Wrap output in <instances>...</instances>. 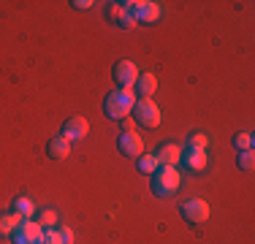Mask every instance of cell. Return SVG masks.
<instances>
[{
  "mask_svg": "<svg viewBox=\"0 0 255 244\" xmlns=\"http://www.w3.org/2000/svg\"><path fill=\"white\" fill-rule=\"evenodd\" d=\"M179 215L190 225H204L209 220V204L204 198H185L179 204Z\"/></svg>",
  "mask_w": 255,
  "mask_h": 244,
  "instance_id": "277c9868",
  "label": "cell"
},
{
  "mask_svg": "<svg viewBox=\"0 0 255 244\" xmlns=\"http://www.w3.org/2000/svg\"><path fill=\"white\" fill-rule=\"evenodd\" d=\"M19 223H22V217H16L14 212H5V215H0V236H11Z\"/></svg>",
  "mask_w": 255,
  "mask_h": 244,
  "instance_id": "e0dca14e",
  "label": "cell"
},
{
  "mask_svg": "<svg viewBox=\"0 0 255 244\" xmlns=\"http://www.w3.org/2000/svg\"><path fill=\"white\" fill-rule=\"evenodd\" d=\"M155 90H157V76L155 73H138V82H136V87H133L136 98H152Z\"/></svg>",
  "mask_w": 255,
  "mask_h": 244,
  "instance_id": "4fadbf2b",
  "label": "cell"
},
{
  "mask_svg": "<svg viewBox=\"0 0 255 244\" xmlns=\"http://www.w3.org/2000/svg\"><path fill=\"white\" fill-rule=\"evenodd\" d=\"M112 79H114V84H117V90H133L138 82L136 63H133V60H120L112 71Z\"/></svg>",
  "mask_w": 255,
  "mask_h": 244,
  "instance_id": "5b68a950",
  "label": "cell"
},
{
  "mask_svg": "<svg viewBox=\"0 0 255 244\" xmlns=\"http://www.w3.org/2000/svg\"><path fill=\"white\" fill-rule=\"evenodd\" d=\"M46 155H49L52 160H63V157H68L71 155V141L63 138V136L49 138V141H46Z\"/></svg>",
  "mask_w": 255,
  "mask_h": 244,
  "instance_id": "7c38bea8",
  "label": "cell"
},
{
  "mask_svg": "<svg viewBox=\"0 0 255 244\" xmlns=\"http://www.w3.org/2000/svg\"><path fill=\"white\" fill-rule=\"evenodd\" d=\"M11 212H14L16 217H22V220H33L35 217V204L27 198V195H19V198H14V204H11Z\"/></svg>",
  "mask_w": 255,
  "mask_h": 244,
  "instance_id": "5bb4252c",
  "label": "cell"
},
{
  "mask_svg": "<svg viewBox=\"0 0 255 244\" xmlns=\"http://www.w3.org/2000/svg\"><path fill=\"white\" fill-rule=\"evenodd\" d=\"M187 146H196V149H206V136L198 130H193L190 136H187Z\"/></svg>",
  "mask_w": 255,
  "mask_h": 244,
  "instance_id": "44dd1931",
  "label": "cell"
},
{
  "mask_svg": "<svg viewBox=\"0 0 255 244\" xmlns=\"http://www.w3.org/2000/svg\"><path fill=\"white\" fill-rule=\"evenodd\" d=\"M106 16L117 24V27H125V30H130V27H136V24H138L136 16H133L123 3H112V5H109V11H106Z\"/></svg>",
  "mask_w": 255,
  "mask_h": 244,
  "instance_id": "30bf717a",
  "label": "cell"
},
{
  "mask_svg": "<svg viewBox=\"0 0 255 244\" xmlns=\"http://www.w3.org/2000/svg\"><path fill=\"white\" fill-rule=\"evenodd\" d=\"M136 168L141 171V174L152 176L155 171L160 168V163H157V157H155V155H138V157H136Z\"/></svg>",
  "mask_w": 255,
  "mask_h": 244,
  "instance_id": "2e32d148",
  "label": "cell"
},
{
  "mask_svg": "<svg viewBox=\"0 0 255 244\" xmlns=\"http://www.w3.org/2000/svg\"><path fill=\"white\" fill-rule=\"evenodd\" d=\"M117 149L123 152L125 157H138V155H144V141H141V136H138L136 130L133 133H120Z\"/></svg>",
  "mask_w": 255,
  "mask_h": 244,
  "instance_id": "ba28073f",
  "label": "cell"
},
{
  "mask_svg": "<svg viewBox=\"0 0 255 244\" xmlns=\"http://www.w3.org/2000/svg\"><path fill=\"white\" fill-rule=\"evenodd\" d=\"M41 236H44V228L35 220H22L14 228V234H11V242L14 244H41Z\"/></svg>",
  "mask_w": 255,
  "mask_h": 244,
  "instance_id": "8992f818",
  "label": "cell"
},
{
  "mask_svg": "<svg viewBox=\"0 0 255 244\" xmlns=\"http://www.w3.org/2000/svg\"><path fill=\"white\" fill-rule=\"evenodd\" d=\"M71 5H74V8L76 11H90V8H93V0H74V3H71Z\"/></svg>",
  "mask_w": 255,
  "mask_h": 244,
  "instance_id": "cb8c5ba5",
  "label": "cell"
},
{
  "mask_svg": "<svg viewBox=\"0 0 255 244\" xmlns=\"http://www.w3.org/2000/svg\"><path fill=\"white\" fill-rule=\"evenodd\" d=\"M236 168H239V171H253L255 168L253 149H245V152H239V155H236Z\"/></svg>",
  "mask_w": 255,
  "mask_h": 244,
  "instance_id": "ac0fdd59",
  "label": "cell"
},
{
  "mask_svg": "<svg viewBox=\"0 0 255 244\" xmlns=\"http://www.w3.org/2000/svg\"><path fill=\"white\" fill-rule=\"evenodd\" d=\"M60 236H63V244H74V231L68 225H60Z\"/></svg>",
  "mask_w": 255,
  "mask_h": 244,
  "instance_id": "7402d4cb",
  "label": "cell"
},
{
  "mask_svg": "<svg viewBox=\"0 0 255 244\" xmlns=\"http://www.w3.org/2000/svg\"><path fill=\"white\" fill-rule=\"evenodd\" d=\"M120 127H123V133H133V127H136V120H133V117L120 120Z\"/></svg>",
  "mask_w": 255,
  "mask_h": 244,
  "instance_id": "603a6c76",
  "label": "cell"
},
{
  "mask_svg": "<svg viewBox=\"0 0 255 244\" xmlns=\"http://www.w3.org/2000/svg\"><path fill=\"white\" fill-rule=\"evenodd\" d=\"M182 163H185L190 171H204L206 168V149L185 146V149H182Z\"/></svg>",
  "mask_w": 255,
  "mask_h": 244,
  "instance_id": "8fae6325",
  "label": "cell"
},
{
  "mask_svg": "<svg viewBox=\"0 0 255 244\" xmlns=\"http://www.w3.org/2000/svg\"><path fill=\"white\" fill-rule=\"evenodd\" d=\"M133 120H136V125L152 130V127L160 125V109L152 98H138L136 106H133Z\"/></svg>",
  "mask_w": 255,
  "mask_h": 244,
  "instance_id": "3957f363",
  "label": "cell"
},
{
  "mask_svg": "<svg viewBox=\"0 0 255 244\" xmlns=\"http://www.w3.org/2000/svg\"><path fill=\"white\" fill-rule=\"evenodd\" d=\"M182 185V176L179 171L174 166H160L152 174V179H149V187H152V193L157 195V198H168V195H174L179 190Z\"/></svg>",
  "mask_w": 255,
  "mask_h": 244,
  "instance_id": "7a4b0ae2",
  "label": "cell"
},
{
  "mask_svg": "<svg viewBox=\"0 0 255 244\" xmlns=\"http://www.w3.org/2000/svg\"><path fill=\"white\" fill-rule=\"evenodd\" d=\"M35 223H38L41 228H57V223H60L57 209H52V206H44V209H38V212H35Z\"/></svg>",
  "mask_w": 255,
  "mask_h": 244,
  "instance_id": "9a60e30c",
  "label": "cell"
},
{
  "mask_svg": "<svg viewBox=\"0 0 255 244\" xmlns=\"http://www.w3.org/2000/svg\"><path fill=\"white\" fill-rule=\"evenodd\" d=\"M253 144H255L253 133H236V136H234V146H236V152L253 149Z\"/></svg>",
  "mask_w": 255,
  "mask_h": 244,
  "instance_id": "d6986e66",
  "label": "cell"
},
{
  "mask_svg": "<svg viewBox=\"0 0 255 244\" xmlns=\"http://www.w3.org/2000/svg\"><path fill=\"white\" fill-rule=\"evenodd\" d=\"M87 133H90V122L74 114V117H68L63 122V133L60 136L68 138V141H82V138H87Z\"/></svg>",
  "mask_w": 255,
  "mask_h": 244,
  "instance_id": "52a82bcc",
  "label": "cell"
},
{
  "mask_svg": "<svg viewBox=\"0 0 255 244\" xmlns=\"http://www.w3.org/2000/svg\"><path fill=\"white\" fill-rule=\"evenodd\" d=\"M41 244H63V236H60V228H44V236H41Z\"/></svg>",
  "mask_w": 255,
  "mask_h": 244,
  "instance_id": "ffe728a7",
  "label": "cell"
},
{
  "mask_svg": "<svg viewBox=\"0 0 255 244\" xmlns=\"http://www.w3.org/2000/svg\"><path fill=\"white\" fill-rule=\"evenodd\" d=\"M155 157H157L160 166H174L177 168V163H182V146L174 144V141H166V144H160L155 149Z\"/></svg>",
  "mask_w": 255,
  "mask_h": 244,
  "instance_id": "9c48e42d",
  "label": "cell"
},
{
  "mask_svg": "<svg viewBox=\"0 0 255 244\" xmlns=\"http://www.w3.org/2000/svg\"><path fill=\"white\" fill-rule=\"evenodd\" d=\"M136 93L133 90H114V93L106 95V101H103V112H106L109 120H125L130 117L133 106H136Z\"/></svg>",
  "mask_w": 255,
  "mask_h": 244,
  "instance_id": "6da1fadb",
  "label": "cell"
}]
</instances>
